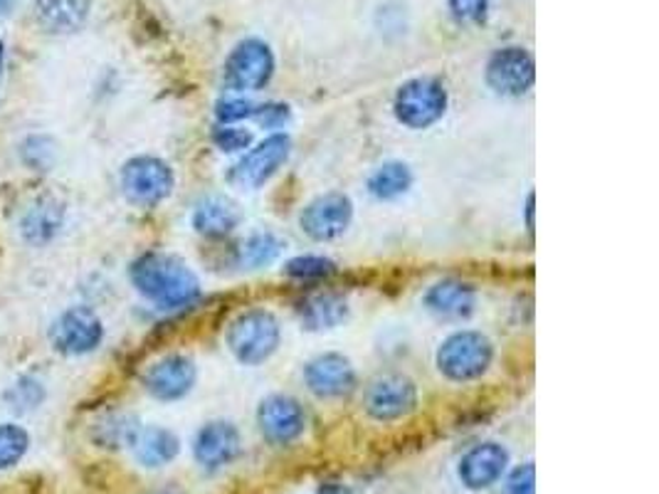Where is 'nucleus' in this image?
<instances>
[{"mask_svg":"<svg viewBox=\"0 0 659 494\" xmlns=\"http://www.w3.org/2000/svg\"><path fill=\"white\" fill-rule=\"evenodd\" d=\"M304 381L319 398H344L356 389V371L342 353H324L306 363Z\"/></svg>","mask_w":659,"mask_h":494,"instance_id":"nucleus-14","label":"nucleus"},{"mask_svg":"<svg viewBox=\"0 0 659 494\" xmlns=\"http://www.w3.org/2000/svg\"><path fill=\"white\" fill-rule=\"evenodd\" d=\"M413 186V173L403 161H388L381 168H376L373 176L368 178V191L378 201H393V198L407 193Z\"/></svg>","mask_w":659,"mask_h":494,"instance_id":"nucleus-23","label":"nucleus"},{"mask_svg":"<svg viewBox=\"0 0 659 494\" xmlns=\"http://www.w3.org/2000/svg\"><path fill=\"white\" fill-rule=\"evenodd\" d=\"M536 82L534 55L524 47H502L489 57L487 63V85L496 94L522 97Z\"/></svg>","mask_w":659,"mask_h":494,"instance_id":"nucleus-10","label":"nucleus"},{"mask_svg":"<svg viewBox=\"0 0 659 494\" xmlns=\"http://www.w3.org/2000/svg\"><path fill=\"white\" fill-rule=\"evenodd\" d=\"M334 272H336V265L319 255L294 257V260H289L284 265V274L294 277V280H322V277H328Z\"/></svg>","mask_w":659,"mask_h":494,"instance_id":"nucleus-27","label":"nucleus"},{"mask_svg":"<svg viewBox=\"0 0 659 494\" xmlns=\"http://www.w3.org/2000/svg\"><path fill=\"white\" fill-rule=\"evenodd\" d=\"M282 329L272 312L249 310L237 316L227 326V349L245 366H257L267 361L277 351Z\"/></svg>","mask_w":659,"mask_h":494,"instance_id":"nucleus-2","label":"nucleus"},{"mask_svg":"<svg viewBox=\"0 0 659 494\" xmlns=\"http://www.w3.org/2000/svg\"><path fill=\"white\" fill-rule=\"evenodd\" d=\"M138 430L142 428L132 415H109L107 420L97 425L94 440L104 448H132Z\"/></svg>","mask_w":659,"mask_h":494,"instance_id":"nucleus-25","label":"nucleus"},{"mask_svg":"<svg viewBox=\"0 0 659 494\" xmlns=\"http://www.w3.org/2000/svg\"><path fill=\"white\" fill-rule=\"evenodd\" d=\"M104 339V324L87 306H72L49 326V341L65 356L92 353Z\"/></svg>","mask_w":659,"mask_h":494,"instance_id":"nucleus-8","label":"nucleus"},{"mask_svg":"<svg viewBox=\"0 0 659 494\" xmlns=\"http://www.w3.org/2000/svg\"><path fill=\"white\" fill-rule=\"evenodd\" d=\"M158 494H174V492H158Z\"/></svg>","mask_w":659,"mask_h":494,"instance_id":"nucleus-37","label":"nucleus"},{"mask_svg":"<svg viewBox=\"0 0 659 494\" xmlns=\"http://www.w3.org/2000/svg\"><path fill=\"white\" fill-rule=\"evenodd\" d=\"M255 104L247 102V99H225V102H220L215 109L217 122L223 124H233V122H243V119L255 116Z\"/></svg>","mask_w":659,"mask_h":494,"instance_id":"nucleus-32","label":"nucleus"},{"mask_svg":"<svg viewBox=\"0 0 659 494\" xmlns=\"http://www.w3.org/2000/svg\"><path fill=\"white\" fill-rule=\"evenodd\" d=\"M132 448L136 460L142 462L144 468H164V464L171 462L178 450H181V442L166 428H142Z\"/></svg>","mask_w":659,"mask_h":494,"instance_id":"nucleus-20","label":"nucleus"},{"mask_svg":"<svg viewBox=\"0 0 659 494\" xmlns=\"http://www.w3.org/2000/svg\"><path fill=\"white\" fill-rule=\"evenodd\" d=\"M474 287L459 280H443L425 294L427 310L447 319H462L474 310Z\"/></svg>","mask_w":659,"mask_h":494,"instance_id":"nucleus-18","label":"nucleus"},{"mask_svg":"<svg viewBox=\"0 0 659 494\" xmlns=\"http://www.w3.org/2000/svg\"><path fill=\"white\" fill-rule=\"evenodd\" d=\"M92 0H35L37 25L49 35H69L82 30Z\"/></svg>","mask_w":659,"mask_h":494,"instance_id":"nucleus-17","label":"nucleus"},{"mask_svg":"<svg viewBox=\"0 0 659 494\" xmlns=\"http://www.w3.org/2000/svg\"><path fill=\"white\" fill-rule=\"evenodd\" d=\"M494 359V346L479 332H457L439 344L437 369L449 381H474L487 373Z\"/></svg>","mask_w":659,"mask_h":494,"instance_id":"nucleus-3","label":"nucleus"},{"mask_svg":"<svg viewBox=\"0 0 659 494\" xmlns=\"http://www.w3.org/2000/svg\"><path fill=\"white\" fill-rule=\"evenodd\" d=\"M526 223H528V231H534V193L528 195L526 201Z\"/></svg>","mask_w":659,"mask_h":494,"instance_id":"nucleus-34","label":"nucleus"},{"mask_svg":"<svg viewBox=\"0 0 659 494\" xmlns=\"http://www.w3.org/2000/svg\"><path fill=\"white\" fill-rule=\"evenodd\" d=\"M257 425L263 438L272 445H292L304 435L306 415L289 395H269L257 408Z\"/></svg>","mask_w":659,"mask_h":494,"instance_id":"nucleus-12","label":"nucleus"},{"mask_svg":"<svg viewBox=\"0 0 659 494\" xmlns=\"http://www.w3.org/2000/svg\"><path fill=\"white\" fill-rule=\"evenodd\" d=\"M299 316H302L304 329L309 332L334 329V326L346 322L348 304L338 294H314L299 306Z\"/></svg>","mask_w":659,"mask_h":494,"instance_id":"nucleus-21","label":"nucleus"},{"mask_svg":"<svg viewBox=\"0 0 659 494\" xmlns=\"http://www.w3.org/2000/svg\"><path fill=\"white\" fill-rule=\"evenodd\" d=\"M0 69H3V45H0Z\"/></svg>","mask_w":659,"mask_h":494,"instance_id":"nucleus-36","label":"nucleus"},{"mask_svg":"<svg viewBox=\"0 0 659 494\" xmlns=\"http://www.w3.org/2000/svg\"><path fill=\"white\" fill-rule=\"evenodd\" d=\"M196 363L183 353H168L148 366L144 375L146 391L158 401H181L196 385Z\"/></svg>","mask_w":659,"mask_h":494,"instance_id":"nucleus-13","label":"nucleus"},{"mask_svg":"<svg viewBox=\"0 0 659 494\" xmlns=\"http://www.w3.org/2000/svg\"><path fill=\"white\" fill-rule=\"evenodd\" d=\"M489 5H492V0H449V13L457 23L479 25L487 20Z\"/></svg>","mask_w":659,"mask_h":494,"instance_id":"nucleus-29","label":"nucleus"},{"mask_svg":"<svg viewBox=\"0 0 659 494\" xmlns=\"http://www.w3.org/2000/svg\"><path fill=\"white\" fill-rule=\"evenodd\" d=\"M132 282L138 294L158 310H181L201 296V282L183 260L164 252H146L132 265Z\"/></svg>","mask_w":659,"mask_h":494,"instance_id":"nucleus-1","label":"nucleus"},{"mask_svg":"<svg viewBox=\"0 0 659 494\" xmlns=\"http://www.w3.org/2000/svg\"><path fill=\"white\" fill-rule=\"evenodd\" d=\"M45 398V389L43 383L30 379V375H23L15 385H10L5 393V401L13 411H33Z\"/></svg>","mask_w":659,"mask_h":494,"instance_id":"nucleus-28","label":"nucleus"},{"mask_svg":"<svg viewBox=\"0 0 659 494\" xmlns=\"http://www.w3.org/2000/svg\"><path fill=\"white\" fill-rule=\"evenodd\" d=\"M289 116H292V112H289V106L287 104H279V102H269V104H263V106L255 109V119L265 128L284 126L289 122Z\"/></svg>","mask_w":659,"mask_h":494,"instance_id":"nucleus-33","label":"nucleus"},{"mask_svg":"<svg viewBox=\"0 0 659 494\" xmlns=\"http://www.w3.org/2000/svg\"><path fill=\"white\" fill-rule=\"evenodd\" d=\"M10 8H13V0H0V20L10 13Z\"/></svg>","mask_w":659,"mask_h":494,"instance_id":"nucleus-35","label":"nucleus"},{"mask_svg":"<svg viewBox=\"0 0 659 494\" xmlns=\"http://www.w3.org/2000/svg\"><path fill=\"white\" fill-rule=\"evenodd\" d=\"M282 247H284V243L279 240L275 233H255V235H249L243 245H239L237 262L243 267H249V270H257V267L275 262L277 255L282 252Z\"/></svg>","mask_w":659,"mask_h":494,"instance_id":"nucleus-24","label":"nucleus"},{"mask_svg":"<svg viewBox=\"0 0 659 494\" xmlns=\"http://www.w3.org/2000/svg\"><path fill=\"white\" fill-rule=\"evenodd\" d=\"M504 494H536V468L534 462H526L522 468H516L506 478Z\"/></svg>","mask_w":659,"mask_h":494,"instance_id":"nucleus-31","label":"nucleus"},{"mask_svg":"<svg viewBox=\"0 0 659 494\" xmlns=\"http://www.w3.org/2000/svg\"><path fill=\"white\" fill-rule=\"evenodd\" d=\"M395 116L407 128H427L439 122L447 109V89L433 77H415L395 94Z\"/></svg>","mask_w":659,"mask_h":494,"instance_id":"nucleus-6","label":"nucleus"},{"mask_svg":"<svg viewBox=\"0 0 659 494\" xmlns=\"http://www.w3.org/2000/svg\"><path fill=\"white\" fill-rule=\"evenodd\" d=\"M509 452L499 442H482L469 450L459 462V478L469 490H487L502 480Z\"/></svg>","mask_w":659,"mask_h":494,"instance_id":"nucleus-16","label":"nucleus"},{"mask_svg":"<svg viewBox=\"0 0 659 494\" xmlns=\"http://www.w3.org/2000/svg\"><path fill=\"white\" fill-rule=\"evenodd\" d=\"M366 413L373 420L393 423L411 415L417 405V389L415 383L401 373H388L376 379L366 391Z\"/></svg>","mask_w":659,"mask_h":494,"instance_id":"nucleus-9","label":"nucleus"},{"mask_svg":"<svg viewBox=\"0 0 659 494\" xmlns=\"http://www.w3.org/2000/svg\"><path fill=\"white\" fill-rule=\"evenodd\" d=\"M239 225L237 205L223 195H211L193 211V227L205 237H225Z\"/></svg>","mask_w":659,"mask_h":494,"instance_id":"nucleus-19","label":"nucleus"},{"mask_svg":"<svg viewBox=\"0 0 659 494\" xmlns=\"http://www.w3.org/2000/svg\"><path fill=\"white\" fill-rule=\"evenodd\" d=\"M176 178L171 166L156 156H134L122 168V191L129 203L154 207L174 193Z\"/></svg>","mask_w":659,"mask_h":494,"instance_id":"nucleus-4","label":"nucleus"},{"mask_svg":"<svg viewBox=\"0 0 659 494\" xmlns=\"http://www.w3.org/2000/svg\"><path fill=\"white\" fill-rule=\"evenodd\" d=\"M351 198L344 193H326L314 198V201L304 207L302 217H299V225H302V231L312 237V240L328 243L346 233V227L351 225Z\"/></svg>","mask_w":659,"mask_h":494,"instance_id":"nucleus-11","label":"nucleus"},{"mask_svg":"<svg viewBox=\"0 0 659 494\" xmlns=\"http://www.w3.org/2000/svg\"><path fill=\"white\" fill-rule=\"evenodd\" d=\"M275 75V53L263 40L249 37L237 43L223 67V82L233 92H257Z\"/></svg>","mask_w":659,"mask_h":494,"instance_id":"nucleus-5","label":"nucleus"},{"mask_svg":"<svg viewBox=\"0 0 659 494\" xmlns=\"http://www.w3.org/2000/svg\"><path fill=\"white\" fill-rule=\"evenodd\" d=\"M289 151H292V142H289L287 134L267 136L263 144L249 148V151L230 168V186L239 188V191H255V188L265 186L269 178L287 164Z\"/></svg>","mask_w":659,"mask_h":494,"instance_id":"nucleus-7","label":"nucleus"},{"mask_svg":"<svg viewBox=\"0 0 659 494\" xmlns=\"http://www.w3.org/2000/svg\"><path fill=\"white\" fill-rule=\"evenodd\" d=\"M30 435L23 425L0 423V470H10L25 458Z\"/></svg>","mask_w":659,"mask_h":494,"instance_id":"nucleus-26","label":"nucleus"},{"mask_svg":"<svg viewBox=\"0 0 659 494\" xmlns=\"http://www.w3.org/2000/svg\"><path fill=\"white\" fill-rule=\"evenodd\" d=\"M239 450H243V440L233 423L227 420H213L196 435L193 454L201 468L205 470H220L225 464L233 462Z\"/></svg>","mask_w":659,"mask_h":494,"instance_id":"nucleus-15","label":"nucleus"},{"mask_svg":"<svg viewBox=\"0 0 659 494\" xmlns=\"http://www.w3.org/2000/svg\"><path fill=\"white\" fill-rule=\"evenodd\" d=\"M213 142L225 154H237L245 151L253 144V132L247 128H237V126H220L213 132Z\"/></svg>","mask_w":659,"mask_h":494,"instance_id":"nucleus-30","label":"nucleus"},{"mask_svg":"<svg viewBox=\"0 0 659 494\" xmlns=\"http://www.w3.org/2000/svg\"><path fill=\"white\" fill-rule=\"evenodd\" d=\"M59 227H63V207L57 201H49V198L37 201L20 223V231H23V237L30 245L49 243L59 233Z\"/></svg>","mask_w":659,"mask_h":494,"instance_id":"nucleus-22","label":"nucleus"}]
</instances>
